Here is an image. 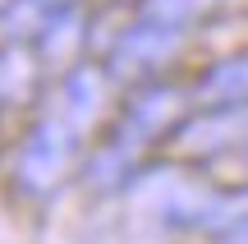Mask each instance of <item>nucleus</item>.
<instances>
[{
  "label": "nucleus",
  "mask_w": 248,
  "mask_h": 244,
  "mask_svg": "<svg viewBox=\"0 0 248 244\" xmlns=\"http://www.w3.org/2000/svg\"><path fill=\"white\" fill-rule=\"evenodd\" d=\"M78 147L83 134L69 125L64 115H46L28 129V138L18 143L14 157V189L28 194V198H46L55 194L78 166Z\"/></svg>",
  "instance_id": "obj_1"
},
{
  "label": "nucleus",
  "mask_w": 248,
  "mask_h": 244,
  "mask_svg": "<svg viewBox=\"0 0 248 244\" xmlns=\"http://www.w3.org/2000/svg\"><path fill=\"white\" fill-rule=\"evenodd\" d=\"M179 46H184V33L138 18V23H133L129 33H120V42L110 46V69H106V79L147 83L152 74H161L179 55Z\"/></svg>",
  "instance_id": "obj_2"
},
{
  "label": "nucleus",
  "mask_w": 248,
  "mask_h": 244,
  "mask_svg": "<svg viewBox=\"0 0 248 244\" xmlns=\"http://www.w3.org/2000/svg\"><path fill=\"white\" fill-rule=\"evenodd\" d=\"M170 143L188 157H225L248 143V101L239 106H202V115L179 120L170 129Z\"/></svg>",
  "instance_id": "obj_3"
},
{
  "label": "nucleus",
  "mask_w": 248,
  "mask_h": 244,
  "mask_svg": "<svg viewBox=\"0 0 248 244\" xmlns=\"http://www.w3.org/2000/svg\"><path fill=\"white\" fill-rule=\"evenodd\" d=\"M184 111H188V92H184V88L147 83V88L133 92V101L124 106V115H120L115 129H124L133 143L147 147V143H156V138H166L170 129L184 120Z\"/></svg>",
  "instance_id": "obj_4"
},
{
  "label": "nucleus",
  "mask_w": 248,
  "mask_h": 244,
  "mask_svg": "<svg viewBox=\"0 0 248 244\" xmlns=\"http://www.w3.org/2000/svg\"><path fill=\"white\" fill-rule=\"evenodd\" d=\"M101 106H106V74L92 69V65H74V69L64 74V83H60V111H55V115H64L83 134V129L101 115Z\"/></svg>",
  "instance_id": "obj_5"
},
{
  "label": "nucleus",
  "mask_w": 248,
  "mask_h": 244,
  "mask_svg": "<svg viewBox=\"0 0 248 244\" xmlns=\"http://www.w3.org/2000/svg\"><path fill=\"white\" fill-rule=\"evenodd\" d=\"M83 9H78V0L74 5H55L51 14L37 23V60H51V65H64L74 51H78V42H83Z\"/></svg>",
  "instance_id": "obj_6"
},
{
  "label": "nucleus",
  "mask_w": 248,
  "mask_h": 244,
  "mask_svg": "<svg viewBox=\"0 0 248 244\" xmlns=\"http://www.w3.org/2000/svg\"><path fill=\"white\" fill-rule=\"evenodd\" d=\"M193 101L198 106H239V101H248V51L216 60L193 83Z\"/></svg>",
  "instance_id": "obj_7"
},
{
  "label": "nucleus",
  "mask_w": 248,
  "mask_h": 244,
  "mask_svg": "<svg viewBox=\"0 0 248 244\" xmlns=\"http://www.w3.org/2000/svg\"><path fill=\"white\" fill-rule=\"evenodd\" d=\"M37 79H42V60H37V51H28L23 42H9L5 51H0V101H9V106L32 101Z\"/></svg>",
  "instance_id": "obj_8"
},
{
  "label": "nucleus",
  "mask_w": 248,
  "mask_h": 244,
  "mask_svg": "<svg viewBox=\"0 0 248 244\" xmlns=\"http://www.w3.org/2000/svg\"><path fill=\"white\" fill-rule=\"evenodd\" d=\"M221 0H138V14L147 23H161V28H175V33H188L193 23H202Z\"/></svg>",
  "instance_id": "obj_9"
},
{
  "label": "nucleus",
  "mask_w": 248,
  "mask_h": 244,
  "mask_svg": "<svg viewBox=\"0 0 248 244\" xmlns=\"http://www.w3.org/2000/svg\"><path fill=\"white\" fill-rule=\"evenodd\" d=\"M234 171H244V180H248V143H244V152H234Z\"/></svg>",
  "instance_id": "obj_10"
}]
</instances>
